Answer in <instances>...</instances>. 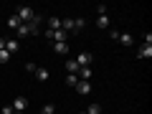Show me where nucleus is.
<instances>
[{"label":"nucleus","mask_w":152,"mask_h":114,"mask_svg":"<svg viewBox=\"0 0 152 114\" xmlns=\"http://www.w3.org/2000/svg\"><path fill=\"white\" fill-rule=\"evenodd\" d=\"M5 51H8L10 56L20 51V43H18V38H8V41H5Z\"/></svg>","instance_id":"obj_5"},{"label":"nucleus","mask_w":152,"mask_h":114,"mask_svg":"<svg viewBox=\"0 0 152 114\" xmlns=\"http://www.w3.org/2000/svg\"><path fill=\"white\" fill-rule=\"evenodd\" d=\"M66 74H79V64H76L74 58L66 61Z\"/></svg>","instance_id":"obj_9"},{"label":"nucleus","mask_w":152,"mask_h":114,"mask_svg":"<svg viewBox=\"0 0 152 114\" xmlns=\"http://www.w3.org/2000/svg\"><path fill=\"white\" fill-rule=\"evenodd\" d=\"M74 61L79 64V69H86V66H91V53H86V51H84V53H79Z\"/></svg>","instance_id":"obj_4"},{"label":"nucleus","mask_w":152,"mask_h":114,"mask_svg":"<svg viewBox=\"0 0 152 114\" xmlns=\"http://www.w3.org/2000/svg\"><path fill=\"white\" fill-rule=\"evenodd\" d=\"M18 26H20V20H18V15H10V18H8V28H13V31H18Z\"/></svg>","instance_id":"obj_16"},{"label":"nucleus","mask_w":152,"mask_h":114,"mask_svg":"<svg viewBox=\"0 0 152 114\" xmlns=\"http://www.w3.org/2000/svg\"><path fill=\"white\" fill-rule=\"evenodd\" d=\"M96 13L99 15H107V5H96Z\"/></svg>","instance_id":"obj_23"},{"label":"nucleus","mask_w":152,"mask_h":114,"mask_svg":"<svg viewBox=\"0 0 152 114\" xmlns=\"http://www.w3.org/2000/svg\"><path fill=\"white\" fill-rule=\"evenodd\" d=\"M8 61H10V53L3 48V51H0V64H8Z\"/></svg>","instance_id":"obj_21"},{"label":"nucleus","mask_w":152,"mask_h":114,"mask_svg":"<svg viewBox=\"0 0 152 114\" xmlns=\"http://www.w3.org/2000/svg\"><path fill=\"white\" fill-rule=\"evenodd\" d=\"M84 26H86V23H84V18H76V20H74V33H79Z\"/></svg>","instance_id":"obj_18"},{"label":"nucleus","mask_w":152,"mask_h":114,"mask_svg":"<svg viewBox=\"0 0 152 114\" xmlns=\"http://www.w3.org/2000/svg\"><path fill=\"white\" fill-rule=\"evenodd\" d=\"M137 56H140V58H150V56H152V46H142V48L140 51H137Z\"/></svg>","instance_id":"obj_7"},{"label":"nucleus","mask_w":152,"mask_h":114,"mask_svg":"<svg viewBox=\"0 0 152 114\" xmlns=\"http://www.w3.org/2000/svg\"><path fill=\"white\" fill-rule=\"evenodd\" d=\"M48 31H61V18H48Z\"/></svg>","instance_id":"obj_10"},{"label":"nucleus","mask_w":152,"mask_h":114,"mask_svg":"<svg viewBox=\"0 0 152 114\" xmlns=\"http://www.w3.org/2000/svg\"><path fill=\"white\" fill-rule=\"evenodd\" d=\"M5 48V38H0V51Z\"/></svg>","instance_id":"obj_25"},{"label":"nucleus","mask_w":152,"mask_h":114,"mask_svg":"<svg viewBox=\"0 0 152 114\" xmlns=\"http://www.w3.org/2000/svg\"><path fill=\"white\" fill-rule=\"evenodd\" d=\"M53 51L58 56H66V53H69V46H66V43H53Z\"/></svg>","instance_id":"obj_11"},{"label":"nucleus","mask_w":152,"mask_h":114,"mask_svg":"<svg viewBox=\"0 0 152 114\" xmlns=\"http://www.w3.org/2000/svg\"><path fill=\"white\" fill-rule=\"evenodd\" d=\"M84 114H102V107H99V104H91V107H89Z\"/></svg>","instance_id":"obj_20"},{"label":"nucleus","mask_w":152,"mask_h":114,"mask_svg":"<svg viewBox=\"0 0 152 114\" xmlns=\"http://www.w3.org/2000/svg\"><path fill=\"white\" fill-rule=\"evenodd\" d=\"M79 79H81V81H89V79H91V69H79Z\"/></svg>","instance_id":"obj_14"},{"label":"nucleus","mask_w":152,"mask_h":114,"mask_svg":"<svg viewBox=\"0 0 152 114\" xmlns=\"http://www.w3.org/2000/svg\"><path fill=\"white\" fill-rule=\"evenodd\" d=\"M76 91H79V94H81V96H86V94H91V84H89V81H79V84H76Z\"/></svg>","instance_id":"obj_6"},{"label":"nucleus","mask_w":152,"mask_h":114,"mask_svg":"<svg viewBox=\"0 0 152 114\" xmlns=\"http://www.w3.org/2000/svg\"><path fill=\"white\" fill-rule=\"evenodd\" d=\"M0 114H13V107H3V109H0Z\"/></svg>","instance_id":"obj_24"},{"label":"nucleus","mask_w":152,"mask_h":114,"mask_svg":"<svg viewBox=\"0 0 152 114\" xmlns=\"http://www.w3.org/2000/svg\"><path fill=\"white\" fill-rule=\"evenodd\" d=\"M15 15H18V20H20V23H31L33 18H36V10L28 8V5H18L15 8Z\"/></svg>","instance_id":"obj_2"},{"label":"nucleus","mask_w":152,"mask_h":114,"mask_svg":"<svg viewBox=\"0 0 152 114\" xmlns=\"http://www.w3.org/2000/svg\"><path fill=\"white\" fill-rule=\"evenodd\" d=\"M61 31H71L74 33V20H71V18H64V20H61Z\"/></svg>","instance_id":"obj_13"},{"label":"nucleus","mask_w":152,"mask_h":114,"mask_svg":"<svg viewBox=\"0 0 152 114\" xmlns=\"http://www.w3.org/2000/svg\"><path fill=\"white\" fill-rule=\"evenodd\" d=\"M96 26H99V28H109V18H107V15H99V18H96Z\"/></svg>","instance_id":"obj_17"},{"label":"nucleus","mask_w":152,"mask_h":114,"mask_svg":"<svg viewBox=\"0 0 152 114\" xmlns=\"http://www.w3.org/2000/svg\"><path fill=\"white\" fill-rule=\"evenodd\" d=\"M79 81H81V79H79V74H66V86H76Z\"/></svg>","instance_id":"obj_8"},{"label":"nucleus","mask_w":152,"mask_h":114,"mask_svg":"<svg viewBox=\"0 0 152 114\" xmlns=\"http://www.w3.org/2000/svg\"><path fill=\"white\" fill-rule=\"evenodd\" d=\"M117 41H122L124 46H132V43H134V38H132L129 33H119V38H117Z\"/></svg>","instance_id":"obj_12"},{"label":"nucleus","mask_w":152,"mask_h":114,"mask_svg":"<svg viewBox=\"0 0 152 114\" xmlns=\"http://www.w3.org/2000/svg\"><path fill=\"white\" fill-rule=\"evenodd\" d=\"M38 33H41V28H38V26H33V23H20L18 31H15V36L18 38H26V36H38Z\"/></svg>","instance_id":"obj_1"},{"label":"nucleus","mask_w":152,"mask_h":114,"mask_svg":"<svg viewBox=\"0 0 152 114\" xmlns=\"http://www.w3.org/2000/svg\"><path fill=\"white\" fill-rule=\"evenodd\" d=\"M26 71H28V74H36V71H38V66H36V64H31V61H28V64H26Z\"/></svg>","instance_id":"obj_22"},{"label":"nucleus","mask_w":152,"mask_h":114,"mask_svg":"<svg viewBox=\"0 0 152 114\" xmlns=\"http://www.w3.org/2000/svg\"><path fill=\"white\" fill-rule=\"evenodd\" d=\"M41 114H56V107H53V104H43Z\"/></svg>","instance_id":"obj_19"},{"label":"nucleus","mask_w":152,"mask_h":114,"mask_svg":"<svg viewBox=\"0 0 152 114\" xmlns=\"http://www.w3.org/2000/svg\"><path fill=\"white\" fill-rule=\"evenodd\" d=\"M48 76H51V74H48L46 69H38V71H36V79H38V81H48Z\"/></svg>","instance_id":"obj_15"},{"label":"nucleus","mask_w":152,"mask_h":114,"mask_svg":"<svg viewBox=\"0 0 152 114\" xmlns=\"http://www.w3.org/2000/svg\"><path fill=\"white\" fill-rule=\"evenodd\" d=\"M28 109V99L26 96H15V102H13V114H23Z\"/></svg>","instance_id":"obj_3"}]
</instances>
